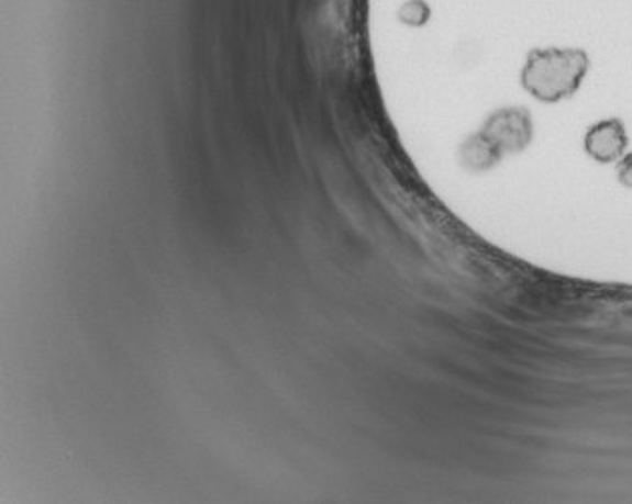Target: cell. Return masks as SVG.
Masks as SVG:
<instances>
[{"label":"cell","instance_id":"obj_3","mask_svg":"<svg viewBox=\"0 0 632 504\" xmlns=\"http://www.w3.org/2000/svg\"><path fill=\"white\" fill-rule=\"evenodd\" d=\"M627 146H629V135L619 119H607V121L592 124L585 135V150L588 157L595 158L602 165L619 160L624 155Z\"/></svg>","mask_w":632,"mask_h":504},{"label":"cell","instance_id":"obj_4","mask_svg":"<svg viewBox=\"0 0 632 504\" xmlns=\"http://www.w3.org/2000/svg\"><path fill=\"white\" fill-rule=\"evenodd\" d=\"M502 155L505 153L483 131L468 136L461 145V163L473 172H485L497 167Z\"/></svg>","mask_w":632,"mask_h":504},{"label":"cell","instance_id":"obj_5","mask_svg":"<svg viewBox=\"0 0 632 504\" xmlns=\"http://www.w3.org/2000/svg\"><path fill=\"white\" fill-rule=\"evenodd\" d=\"M617 175H619V180H621L622 187L632 189V153H629V155H622V157L619 158Z\"/></svg>","mask_w":632,"mask_h":504},{"label":"cell","instance_id":"obj_2","mask_svg":"<svg viewBox=\"0 0 632 504\" xmlns=\"http://www.w3.org/2000/svg\"><path fill=\"white\" fill-rule=\"evenodd\" d=\"M480 131L499 146L505 155L521 153L533 143V116L524 107H505L492 112Z\"/></svg>","mask_w":632,"mask_h":504},{"label":"cell","instance_id":"obj_1","mask_svg":"<svg viewBox=\"0 0 632 504\" xmlns=\"http://www.w3.org/2000/svg\"><path fill=\"white\" fill-rule=\"evenodd\" d=\"M588 65V55L580 48H534L522 67V87L536 101H565L580 89Z\"/></svg>","mask_w":632,"mask_h":504}]
</instances>
